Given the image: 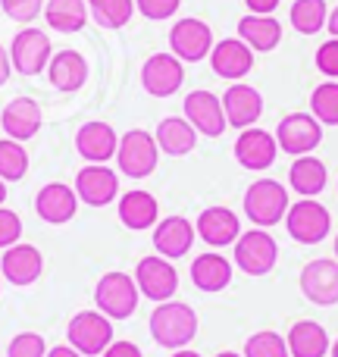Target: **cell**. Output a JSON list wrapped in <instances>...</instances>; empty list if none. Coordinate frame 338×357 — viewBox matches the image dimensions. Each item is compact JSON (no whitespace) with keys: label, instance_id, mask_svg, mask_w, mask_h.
<instances>
[{"label":"cell","instance_id":"cell-29","mask_svg":"<svg viewBox=\"0 0 338 357\" xmlns=\"http://www.w3.org/2000/svg\"><path fill=\"white\" fill-rule=\"evenodd\" d=\"M285 342H289L291 357H326L329 348H332L326 326L316 320H298L295 326L289 329Z\"/></svg>","mask_w":338,"mask_h":357},{"label":"cell","instance_id":"cell-49","mask_svg":"<svg viewBox=\"0 0 338 357\" xmlns=\"http://www.w3.org/2000/svg\"><path fill=\"white\" fill-rule=\"evenodd\" d=\"M3 201H6V182L0 178V207H3Z\"/></svg>","mask_w":338,"mask_h":357},{"label":"cell","instance_id":"cell-27","mask_svg":"<svg viewBox=\"0 0 338 357\" xmlns=\"http://www.w3.org/2000/svg\"><path fill=\"white\" fill-rule=\"evenodd\" d=\"M47 79H50V85L63 94L79 91L88 82V60L79 50H60V54H54L47 63Z\"/></svg>","mask_w":338,"mask_h":357},{"label":"cell","instance_id":"cell-48","mask_svg":"<svg viewBox=\"0 0 338 357\" xmlns=\"http://www.w3.org/2000/svg\"><path fill=\"white\" fill-rule=\"evenodd\" d=\"M172 357H201V354L191 351V348H178V351H172Z\"/></svg>","mask_w":338,"mask_h":357},{"label":"cell","instance_id":"cell-54","mask_svg":"<svg viewBox=\"0 0 338 357\" xmlns=\"http://www.w3.org/2000/svg\"><path fill=\"white\" fill-rule=\"evenodd\" d=\"M335 188H338V182H335Z\"/></svg>","mask_w":338,"mask_h":357},{"label":"cell","instance_id":"cell-11","mask_svg":"<svg viewBox=\"0 0 338 357\" xmlns=\"http://www.w3.org/2000/svg\"><path fill=\"white\" fill-rule=\"evenodd\" d=\"M50 56H54V50H50V38L44 35L41 29H31V25H25L22 31H16V38H13L10 44V60H13V69H16L19 75H38L47 69Z\"/></svg>","mask_w":338,"mask_h":357},{"label":"cell","instance_id":"cell-51","mask_svg":"<svg viewBox=\"0 0 338 357\" xmlns=\"http://www.w3.org/2000/svg\"><path fill=\"white\" fill-rule=\"evenodd\" d=\"M329 357H338V339L332 342V348H329Z\"/></svg>","mask_w":338,"mask_h":357},{"label":"cell","instance_id":"cell-15","mask_svg":"<svg viewBox=\"0 0 338 357\" xmlns=\"http://www.w3.org/2000/svg\"><path fill=\"white\" fill-rule=\"evenodd\" d=\"M185 119L197 129V135L207 138H220L229 129L222 98H216L213 91H203V88H197V91H191L185 98Z\"/></svg>","mask_w":338,"mask_h":357},{"label":"cell","instance_id":"cell-41","mask_svg":"<svg viewBox=\"0 0 338 357\" xmlns=\"http://www.w3.org/2000/svg\"><path fill=\"white\" fill-rule=\"evenodd\" d=\"M178 3H182V0H135V10L141 13L144 19H154V22H163V19L176 16Z\"/></svg>","mask_w":338,"mask_h":357},{"label":"cell","instance_id":"cell-32","mask_svg":"<svg viewBox=\"0 0 338 357\" xmlns=\"http://www.w3.org/2000/svg\"><path fill=\"white\" fill-rule=\"evenodd\" d=\"M88 3L85 0H47L44 3V19L54 31L63 35H75L88 25Z\"/></svg>","mask_w":338,"mask_h":357},{"label":"cell","instance_id":"cell-9","mask_svg":"<svg viewBox=\"0 0 338 357\" xmlns=\"http://www.w3.org/2000/svg\"><path fill=\"white\" fill-rule=\"evenodd\" d=\"M135 282H138V291L148 301L160 304V301H169L178 291V270L172 266V260L160 257V254H151V257L138 260Z\"/></svg>","mask_w":338,"mask_h":357},{"label":"cell","instance_id":"cell-12","mask_svg":"<svg viewBox=\"0 0 338 357\" xmlns=\"http://www.w3.org/2000/svg\"><path fill=\"white\" fill-rule=\"evenodd\" d=\"M72 188L79 195V201L88 204V207H107L119 195V176L107 163H88V167H82L75 173Z\"/></svg>","mask_w":338,"mask_h":357},{"label":"cell","instance_id":"cell-19","mask_svg":"<svg viewBox=\"0 0 338 357\" xmlns=\"http://www.w3.org/2000/svg\"><path fill=\"white\" fill-rule=\"evenodd\" d=\"M222 110H226V123L232 126V129H238V132L251 129V126L263 116V98H260V91L254 85L235 82V85H229L226 94H222Z\"/></svg>","mask_w":338,"mask_h":357},{"label":"cell","instance_id":"cell-16","mask_svg":"<svg viewBox=\"0 0 338 357\" xmlns=\"http://www.w3.org/2000/svg\"><path fill=\"white\" fill-rule=\"evenodd\" d=\"M44 273V254L38 251L35 245H25V241H16L13 248H6L3 257H0V276L6 279L16 289H25V285H35Z\"/></svg>","mask_w":338,"mask_h":357},{"label":"cell","instance_id":"cell-20","mask_svg":"<svg viewBox=\"0 0 338 357\" xmlns=\"http://www.w3.org/2000/svg\"><path fill=\"white\" fill-rule=\"evenodd\" d=\"M194 235H197V229H194V222L188 220V216H167V220H160L154 226V251L160 254V257H167V260H178V257H185V254L191 251V245H194Z\"/></svg>","mask_w":338,"mask_h":357},{"label":"cell","instance_id":"cell-45","mask_svg":"<svg viewBox=\"0 0 338 357\" xmlns=\"http://www.w3.org/2000/svg\"><path fill=\"white\" fill-rule=\"evenodd\" d=\"M10 73H13V60H10V50L0 47V88L10 82Z\"/></svg>","mask_w":338,"mask_h":357},{"label":"cell","instance_id":"cell-18","mask_svg":"<svg viewBox=\"0 0 338 357\" xmlns=\"http://www.w3.org/2000/svg\"><path fill=\"white\" fill-rule=\"evenodd\" d=\"M194 229H197V238H203L210 248H229L238 241L241 235V220L235 210L229 207H207L201 210V216L194 220Z\"/></svg>","mask_w":338,"mask_h":357},{"label":"cell","instance_id":"cell-28","mask_svg":"<svg viewBox=\"0 0 338 357\" xmlns=\"http://www.w3.org/2000/svg\"><path fill=\"white\" fill-rule=\"evenodd\" d=\"M154 138H157L160 154H167V157H185V154H191V151L197 148V129L185 116L160 119Z\"/></svg>","mask_w":338,"mask_h":357},{"label":"cell","instance_id":"cell-39","mask_svg":"<svg viewBox=\"0 0 338 357\" xmlns=\"http://www.w3.org/2000/svg\"><path fill=\"white\" fill-rule=\"evenodd\" d=\"M0 6L13 22H35L44 10V0H0Z\"/></svg>","mask_w":338,"mask_h":357},{"label":"cell","instance_id":"cell-35","mask_svg":"<svg viewBox=\"0 0 338 357\" xmlns=\"http://www.w3.org/2000/svg\"><path fill=\"white\" fill-rule=\"evenodd\" d=\"M29 173V151L22 148V142L13 138H0V178L3 182H19Z\"/></svg>","mask_w":338,"mask_h":357},{"label":"cell","instance_id":"cell-2","mask_svg":"<svg viewBox=\"0 0 338 357\" xmlns=\"http://www.w3.org/2000/svg\"><path fill=\"white\" fill-rule=\"evenodd\" d=\"M289 188L276 178H257L254 185H247L245 191V216L260 229H272L279 222H285L289 213Z\"/></svg>","mask_w":338,"mask_h":357},{"label":"cell","instance_id":"cell-4","mask_svg":"<svg viewBox=\"0 0 338 357\" xmlns=\"http://www.w3.org/2000/svg\"><path fill=\"white\" fill-rule=\"evenodd\" d=\"M232 260L245 276H254V279L266 276V273H272L279 264V245L266 229L254 226V229H247V232L238 235Z\"/></svg>","mask_w":338,"mask_h":357},{"label":"cell","instance_id":"cell-46","mask_svg":"<svg viewBox=\"0 0 338 357\" xmlns=\"http://www.w3.org/2000/svg\"><path fill=\"white\" fill-rule=\"evenodd\" d=\"M47 357H85V354H79L72 345H56V348H47Z\"/></svg>","mask_w":338,"mask_h":357},{"label":"cell","instance_id":"cell-3","mask_svg":"<svg viewBox=\"0 0 338 357\" xmlns=\"http://www.w3.org/2000/svg\"><path fill=\"white\" fill-rule=\"evenodd\" d=\"M138 298H141V291H138L135 276H129L123 270L104 273L94 285V304L110 320H129L138 310Z\"/></svg>","mask_w":338,"mask_h":357},{"label":"cell","instance_id":"cell-5","mask_svg":"<svg viewBox=\"0 0 338 357\" xmlns=\"http://www.w3.org/2000/svg\"><path fill=\"white\" fill-rule=\"evenodd\" d=\"M285 229L298 245H320L332 232V213L316 197H301L285 213Z\"/></svg>","mask_w":338,"mask_h":357},{"label":"cell","instance_id":"cell-40","mask_svg":"<svg viewBox=\"0 0 338 357\" xmlns=\"http://www.w3.org/2000/svg\"><path fill=\"white\" fill-rule=\"evenodd\" d=\"M19 238H22V220H19V213L0 207V251L13 248Z\"/></svg>","mask_w":338,"mask_h":357},{"label":"cell","instance_id":"cell-43","mask_svg":"<svg viewBox=\"0 0 338 357\" xmlns=\"http://www.w3.org/2000/svg\"><path fill=\"white\" fill-rule=\"evenodd\" d=\"M100 357H144V354H141V348H138L135 342H125V339L116 342V339H113V345L107 348Z\"/></svg>","mask_w":338,"mask_h":357},{"label":"cell","instance_id":"cell-31","mask_svg":"<svg viewBox=\"0 0 338 357\" xmlns=\"http://www.w3.org/2000/svg\"><path fill=\"white\" fill-rule=\"evenodd\" d=\"M289 185L298 191L301 197H316L323 195V188L329 185V169L320 157L314 154H304V157H295L289 169Z\"/></svg>","mask_w":338,"mask_h":357},{"label":"cell","instance_id":"cell-44","mask_svg":"<svg viewBox=\"0 0 338 357\" xmlns=\"http://www.w3.org/2000/svg\"><path fill=\"white\" fill-rule=\"evenodd\" d=\"M247 10L257 13V16H272L279 10V0H245Z\"/></svg>","mask_w":338,"mask_h":357},{"label":"cell","instance_id":"cell-42","mask_svg":"<svg viewBox=\"0 0 338 357\" xmlns=\"http://www.w3.org/2000/svg\"><path fill=\"white\" fill-rule=\"evenodd\" d=\"M316 69L326 79H338V38H329V41L320 44V50H316Z\"/></svg>","mask_w":338,"mask_h":357},{"label":"cell","instance_id":"cell-47","mask_svg":"<svg viewBox=\"0 0 338 357\" xmlns=\"http://www.w3.org/2000/svg\"><path fill=\"white\" fill-rule=\"evenodd\" d=\"M326 25H329V35H332V38H338V6H335V10H332V13H329Z\"/></svg>","mask_w":338,"mask_h":357},{"label":"cell","instance_id":"cell-53","mask_svg":"<svg viewBox=\"0 0 338 357\" xmlns=\"http://www.w3.org/2000/svg\"><path fill=\"white\" fill-rule=\"evenodd\" d=\"M0 289H3V276H0Z\"/></svg>","mask_w":338,"mask_h":357},{"label":"cell","instance_id":"cell-38","mask_svg":"<svg viewBox=\"0 0 338 357\" xmlns=\"http://www.w3.org/2000/svg\"><path fill=\"white\" fill-rule=\"evenodd\" d=\"M6 357H47L44 335H38V333H19V335H13V342L6 345Z\"/></svg>","mask_w":338,"mask_h":357},{"label":"cell","instance_id":"cell-1","mask_svg":"<svg viewBox=\"0 0 338 357\" xmlns=\"http://www.w3.org/2000/svg\"><path fill=\"white\" fill-rule=\"evenodd\" d=\"M151 335L160 348L178 351V348H188L197 335V314L188 307L185 301H160L151 310V323H148Z\"/></svg>","mask_w":338,"mask_h":357},{"label":"cell","instance_id":"cell-6","mask_svg":"<svg viewBox=\"0 0 338 357\" xmlns=\"http://www.w3.org/2000/svg\"><path fill=\"white\" fill-rule=\"evenodd\" d=\"M69 345L85 357H100L113 345V320L100 310H79L66 326Z\"/></svg>","mask_w":338,"mask_h":357},{"label":"cell","instance_id":"cell-25","mask_svg":"<svg viewBox=\"0 0 338 357\" xmlns=\"http://www.w3.org/2000/svg\"><path fill=\"white\" fill-rule=\"evenodd\" d=\"M75 151H79L88 163H107L116 157L119 138H116V132H113L110 123L94 119V123H85L79 132H75Z\"/></svg>","mask_w":338,"mask_h":357},{"label":"cell","instance_id":"cell-23","mask_svg":"<svg viewBox=\"0 0 338 357\" xmlns=\"http://www.w3.org/2000/svg\"><path fill=\"white\" fill-rule=\"evenodd\" d=\"M41 107L31 98H13L10 104L0 113V126H3V135L13 138V142H29L41 132Z\"/></svg>","mask_w":338,"mask_h":357},{"label":"cell","instance_id":"cell-24","mask_svg":"<svg viewBox=\"0 0 338 357\" xmlns=\"http://www.w3.org/2000/svg\"><path fill=\"white\" fill-rule=\"evenodd\" d=\"M232 260H226L220 251H203L191 260V282L203 295H216V291L232 285Z\"/></svg>","mask_w":338,"mask_h":357},{"label":"cell","instance_id":"cell-52","mask_svg":"<svg viewBox=\"0 0 338 357\" xmlns=\"http://www.w3.org/2000/svg\"><path fill=\"white\" fill-rule=\"evenodd\" d=\"M335 260H338V232H335Z\"/></svg>","mask_w":338,"mask_h":357},{"label":"cell","instance_id":"cell-33","mask_svg":"<svg viewBox=\"0 0 338 357\" xmlns=\"http://www.w3.org/2000/svg\"><path fill=\"white\" fill-rule=\"evenodd\" d=\"M289 19H291V25H295V31H301V35H316L320 29H326L329 6H326V0H295Z\"/></svg>","mask_w":338,"mask_h":357},{"label":"cell","instance_id":"cell-50","mask_svg":"<svg viewBox=\"0 0 338 357\" xmlns=\"http://www.w3.org/2000/svg\"><path fill=\"white\" fill-rule=\"evenodd\" d=\"M216 357H245V354H238V351H220Z\"/></svg>","mask_w":338,"mask_h":357},{"label":"cell","instance_id":"cell-37","mask_svg":"<svg viewBox=\"0 0 338 357\" xmlns=\"http://www.w3.org/2000/svg\"><path fill=\"white\" fill-rule=\"evenodd\" d=\"M245 357H291L289 354V342L285 335L263 329V333H254L245 342Z\"/></svg>","mask_w":338,"mask_h":357},{"label":"cell","instance_id":"cell-14","mask_svg":"<svg viewBox=\"0 0 338 357\" xmlns=\"http://www.w3.org/2000/svg\"><path fill=\"white\" fill-rule=\"evenodd\" d=\"M276 157H279V142L272 132L251 126V129H241V135L235 138V160L245 169H251V173L270 169L276 163Z\"/></svg>","mask_w":338,"mask_h":357},{"label":"cell","instance_id":"cell-22","mask_svg":"<svg viewBox=\"0 0 338 357\" xmlns=\"http://www.w3.org/2000/svg\"><path fill=\"white\" fill-rule=\"evenodd\" d=\"M210 66H213V73L220 75V79L238 82L254 69V50L247 47L241 38H226V41L213 44V50H210Z\"/></svg>","mask_w":338,"mask_h":357},{"label":"cell","instance_id":"cell-21","mask_svg":"<svg viewBox=\"0 0 338 357\" xmlns=\"http://www.w3.org/2000/svg\"><path fill=\"white\" fill-rule=\"evenodd\" d=\"M75 210H79V195L66 182H47L35 195V213L50 226L69 222L75 216Z\"/></svg>","mask_w":338,"mask_h":357},{"label":"cell","instance_id":"cell-10","mask_svg":"<svg viewBox=\"0 0 338 357\" xmlns=\"http://www.w3.org/2000/svg\"><path fill=\"white\" fill-rule=\"evenodd\" d=\"M301 295L316 307H335L338 304V260L316 257L301 270Z\"/></svg>","mask_w":338,"mask_h":357},{"label":"cell","instance_id":"cell-30","mask_svg":"<svg viewBox=\"0 0 338 357\" xmlns=\"http://www.w3.org/2000/svg\"><path fill=\"white\" fill-rule=\"evenodd\" d=\"M238 38L251 50L270 54V50H276L279 41H282V22H279V19H272V16H257V13H247V16L238 22Z\"/></svg>","mask_w":338,"mask_h":357},{"label":"cell","instance_id":"cell-36","mask_svg":"<svg viewBox=\"0 0 338 357\" xmlns=\"http://www.w3.org/2000/svg\"><path fill=\"white\" fill-rule=\"evenodd\" d=\"M310 113L323 126H338V82L335 79L314 88V94H310Z\"/></svg>","mask_w":338,"mask_h":357},{"label":"cell","instance_id":"cell-13","mask_svg":"<svg viewBox=\"0 0 338 357\" xmlns=\"http://www.w3.org/2000/svg\"><path fill=\"white\" fill-rule=\"evenodd\" d=\"M169 50L182 63H201L213 50V31L201 19H178L169 29Z\"/></svg>","mask_w":338,"mask_h":357},{"label":"cell","instance_id":"cell-34","mask_svg":"<svg viewBox=\"0 0 338 357\" xmlns=\"http://www.w3.org/2000/svg\"><path fill=\"white\" fill-rule=\"evenodd\" d=\"M88 10L104 29H123L135 13V0H88Z\"/></svg>","mask_w":338,"mask_h":357},{"label":"cell","instance_id":"cell-8","mask_svg":"<svg viewBox=\"0 0 338 357\" xmlns=\"http://www.w3.org/2000/svg\"><path fill=\"white\" fill-rule=\"evenodd\" d=\"M276 142H279V151H285L291 157L314 154L323 142V123L314 113H289L276 126Z\"/></svg>","mask_w":338,"mask_h":357},{"label":"cell","instance_id":"cell-17","mask_svg":"<svg viewBox=\"0 0 338 357\" xmlns=\"http://www.w3.org/2000/svg\"><path fill=\"white\" fill-rule=\"evenodd\" d=\"M185 66L176 54H154L141 66V85L151 98H169L182 88Z\"/></svg>","mask_w":338,"mask_h":357},{"label":"cell","instance_id":"cell-7","mask_svg":"<svg viewBox=\"0 0 338 357\" xmlns=\"http://www.w3.org/2000/svg\"><path fill=\"white\" fill-rule=\"evenodd\" d=\"M116 163L119 173L129 178H148L160 163V148L157 138L144 129H129L119 138V151H116Z\"/></svg>","mask_w":338,"mask_h":357},{"label":"cell","instance_id":"cell-26","mask_svg":"<svg viewBox=\"0 0 338 357\" xmlns=\"http://www.w3.org/2000/svg\"><path fill=\"white\" fill-rule=\"evenodd\" d=\"M119 222L132 232H144V229H154L160 222V204L151 191L144 188H132L119 197Z\"/></svg>","mask_w":338,"mask_h":357}]
</instances>
